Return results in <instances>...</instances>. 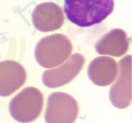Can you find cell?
I'll list each match as a JSON object with an SVG mask.
<instances>
[{
  "label": "cell",
  "instance_id": "cell-1",
  "mask_svg": "<svg viewBox=\"0 0 132 123\" xmlns=\"http://www.w3.org/2000/svg\"><path fill=\"white\" fill-rule=\"evenodd\" d=\"M68 20L80 27L99 24L113 10V0H64Z\"/></svg>",
  "mask_w": 132,
  "mask_h": 123
},
{
  "label": "cell",
  "instance_id": "cell-2",
  "mask_svg": "<svg viewBox=\"0 0 132 123\" xmlns=\"http://www.w3.org/2000/svg\"><path fill=\"white\" fill-rule=\"evenodd\" d=\"M72 52L70 40L63 34H55L41 39L36 45L34 54L41 67L52 68L68 60Z\"/></svg>",
  "mask_w": 132,
  "mask_h": 123
},
{
  "label": "cell",
  "instance_id": "cell-3",
  "mask_svg": "<svg viewBox=\"0 0 132 123\" xmlns=\"http://www.w3.org/2000/svg\"><path fill=\"white\" fill-rule=\"evenodd\" d=\"M43 106V95L39 90L27 87L15 95L9 104L10 114L16 121L28 122L36 119Z\"/></svg>",
  "mask_w": 132,
  "mask_h": 123
},
{
  "label": "cell",
  "instance_id": "cell-4",
  "mask_svg": "<svg viewBox=\"0 0 132 123\" xmlns=\"http://www.w3.org/2000/svg\"><path fill=\"white\" fill-rule=\"evenodd\" d=\"M77 113V101L70 94L56 92L48 97L45 113L47 123H73Z\"/></svg>",
  "mask_w": 132,
  "mask_h": 123
},
{
  "label": "cell",
  "instance_id": "cell-5",
  "mask_svg": "<svg viewBox=\"0 0 132 123\" xmlns=\"http://www.w3.org/2000/svg\"><path fill=\"white\" fill-rule=\"evenodd\" d=\"M117 81L110 89L109 97L117 108H127L131 101V56L128 55L119 62Z\"/></svg>",
  "mask_w": 132,
  "mask_h": 123
},
{
  "label": "cell",
  "instance_id": "cell-6",
  "mask_svg": "<svg viewBox=\"0 0 132 123\" xmlns=\"http://www.w3.org/2000/svg\"><path fill=\"white\" fill-rule=\"evenodd\" d=\"M85 63V58L82 54H73L61 67L45 71L42 76L43 83L49 88L64 86L76 78Z\"/></svg>",
  "mask_w": 132,
  "mask_h": 123
},
{
  "label": "cell",
  "instance_id": "cell-7",
  "mask_svg": "<svg viewBox=\"0 0 132 123\" xmlns=\"http://www.w3.org/2000/svg\"><path fill=\"white\" fill-rule=\"evenodd\" d=\"M64 17L61 7L53 2L37 5L32 13L34 27L41 32H49L60 28L64 24Z\"/></svg>",
  "mask_w": 132,
  "mask_h": 123
},
{
  "label": "cell",
  "instance_id": "cell-8",
  "mask_svg": "<svg viewBox=\"0 0 132 123\" xmlns=\"http://www.w3.org/2000/svg\"><path fill=\"white\" fill-rule=\"evenodd\" d=\"M27 73L18 62L6 60L0 62V96H10L25 83Z\"/></svg>",
  "mask_w": 132,
  "mask_h": 123
},
{
  "label": "cell",
  "instance_id": "cell-9",
  "mask_svg": "<svg viewBox=\"0 0 132 123\" xmlns=\"http://www.w3.org/2000/svg\"><path fill=\"white\" fill-rule=\"evenodd\" d=\"M118 74V66L115 59L99 56L93 59L88 67V76L97 86H106L114 82Z\"/></svg>",
  "mask_w": 132,
  "mask_h": 123
},
{
  "label": "cell",
  "instance_id": "cell-10",
  "mask_svg": "<svg viewBox=\"0 0 132 123\" xmlns=\"http://www.w3.org/2000/svg\"><path fill=\"white\" fill-rule=\"evenodd\" d=\"M130 47V39L123 30L114 28L104 34L95 44L96 52L99 55L121 57Z\"/></svg>",
  "mask_w": 132,
  "mask_h": 123
}]
</instances>
